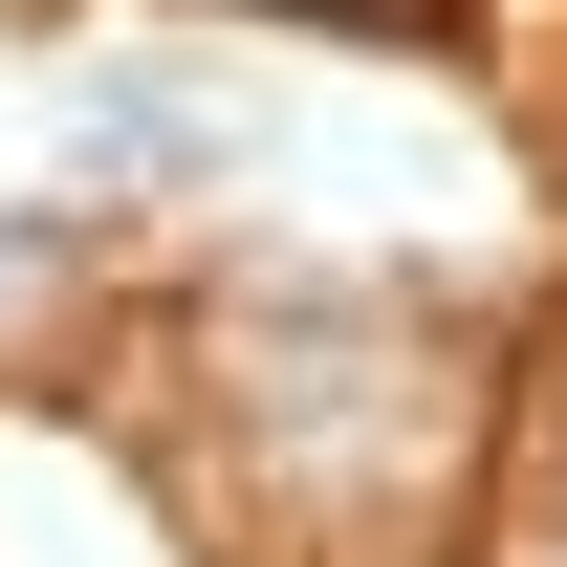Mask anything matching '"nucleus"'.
<instances>
[{"label":"nucleus","mask_w":567,"mask_h":567,"mask_svg":"<svg viewBox=\"0 0 567 567\" xmlns=\"http://www.w3.org/2000/svg\"><path fill=\"white\" fill-rule=\"evenodd\" d=\"M44 306H66V240H44V218H0V350H22Z\"/></svg>","instance_id":"obj_1"},{"label":"nucleus","mask_w":567,"mask_h":567,"mask_svg":"<svg viewBox=\"0 0 567 567\" xmlns=\"http://www.w3.org/2000/svg\"><path fill=\"white\" fill-rule=\"evenodd\" d=\"M546 546H567V524H546Z\"/></svg>","instance_id":"obj_2"}]
</instances>
